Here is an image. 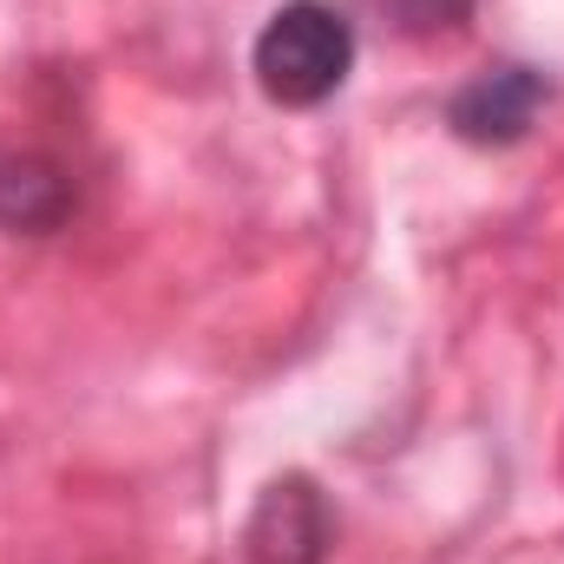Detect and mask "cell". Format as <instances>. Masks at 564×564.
Instances as JSON below:
<instances>
[{"mask_svg":"<svg viewBox=\"0 0 564 564\" xmlns=\"http://www.w3.org/2000/svg\"><path fill=\"white\" fill-rule=\"evenodd\" d=\"M250 73L263 86V99L282 112H315L328 106L348 73H355V26L348 13H335L328 0H289L263 20L257 46H250Z\"/></svg>","mask_w":564,"mask_h":564,"instance_id":"6da1fadb","label":"cell"},{"mask_svg":"<svg viewBox=\"0 0 564 564\" xmlns=\"http://www.w3.org/2000/svg\"><path fill=\"white\" fill-rule=\"evenodd\" d=\"M335 552V512L328 492L308 473H276L250 519H243V558L250 564H328Z\"/></svg>","mask_w":564,"mask_h":564,"instance_id":"7a4b0ae2","label":"cell"},{"mask_svg":"<svg viewBox=\"0 0 564 564\" xmlns=\"http://www.w3.org/2000/svg\"><path fill=\"white\" fill-rule=\"evenodd\" d=\"M545 106H552V79L539 66L506 59V66H486L479 79H466L446 99V126H453V139L479 144V151H506L539 126Z\"/></svg>","mask_w":564,"mask_h":564,"instance_id":"3957f363","label":"cell"},{"mask_svg":"<svg viewBox=\"0 0 564 564\" xmlns=\"http://www.w3.org/2000/svg\"><path fill=\"white\" fill-rule=\"evenodd\" d=\"M79 210V177L46 144H0V230L53 237Z\"/></svg>","mask_w":564,"mask_h":564,"instance_id":"277c9868","label":"cell"}]
</instances>
